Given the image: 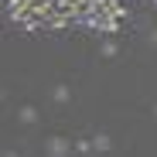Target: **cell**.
<instances>
[{
	"label": "cell",
	"mask_w": 157,
	"mask_h": 157,
	"mask_svg": "<svg viewBox=\"0 0 157 157\" xmlns=\"http://www.w3.org/2000/svg\"><path fill=\"white\" fill-rule=\"evenodd\" d=\"M44 150H48L51 157H65V154H72V140H65V137H51V140L44 144Z\"/></svg>",
	"instance_id": "cell-1"
},
{
	"label": "cell",
	"mask_w": 157,
	"mask_h": 157,
	"mask_svg": "<svg viewBox=\"0 0 157 157\" xmlns=\"http://www.w3.org/2000/svg\"><path fill=\"white\" fill-rule=\"evenodd\" d=\"M17 120L31 126V123H38V109H34V106H21V109H17Z\"/></svg>",
	"instance_id": "cell-2"
},
{
	"label": "cell",
	"mask_w": 157,
	"mask_h": 157,
	"mask_svg": "<svg viewBox=\"0 0 157 157\" xmlns=\"http://www.w3.org/2000/svg\"><path fill=\"white\" fill-rule=\"evenodd\" d=\"M116 51H120V44H116V41H102L99 55H102V58H116Z\"/></svg>",
	"instance_id": "cell-3"
},
{
	"label": "cell",
	"mask_w": 157,
	"mask_h": 157,
	"mask_svg": "<svg viewBox=\"0 0 157 157\" xmlns=\"http://www.w3.org/2000/svg\"><path fill=\"white\" fill-rule=\"evenodd\" d=\"M92 147H96L99 154H106V150L113 147V140H109V137H102V133H99V137H92Z\"/></svg>",
	"instance_id": "cell-4"
},
{
	"label": "cell",
	"mask_w": 157,
	"mask_h": 157,
	"mask_svg": "<svg viewBox=\"0 0 157 157\" xmlns=\"http://www.w3.org/2000/svg\"><path fill=\"white\" fill-rule=\"evenodd\" d=\"M68 99H72L68 86H55V102H68Z\"/></svg>",
	"instance_id": "cell-5"
},
{
	"label": "cell",
	"mask_w": 157,
	"mask_h": 157,
	"mask_svg": "<svg viewBox=\"0 0 157 157\" xmlns=\"http://www.w3.org/2000/svg\"><path fill=\"white\" fill-rule=\"evenodd\" d=\"M75 150H78V154H92V150H96V147H92V144H89V140H78V144H75Z\"/></svg>",
	"instance_id": "cell-6"
},
{
	"label": "cell",
	"mask_w": 157,
	"mask_h": 157,
	"mask_svg": "<svg viewBox=\"0 0 157 157\" xmlns=\"http://www.w3.org/2000/svg\"><path fill=\"white\" fill-rule=\"evenodd\" d=\"M150 44H157V31H150Z\"/></svg>",
	"instance_id": "cell-7"
},
{
	"label": "cell",
	"mask_w": 157,
	"mask_h": 157,
	"mask_svg": "<svg viewBox=\"0 0 157 157\" xmlns=\"http://www.w3.org/2000/svg\"><path fill=\"white\" fill-rule=\"evenodd\" d=\"M154 120H157V106H154Z\"/></svg>",
	"instance_id": "cell-8"
}]
</instances>
